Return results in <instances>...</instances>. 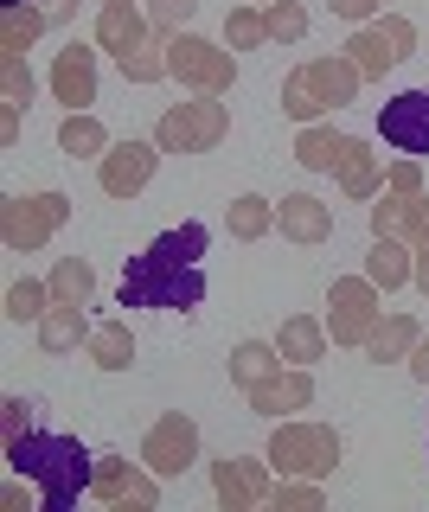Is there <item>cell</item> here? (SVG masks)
Segmentation results:
<instances>
[{"label": "cell", "mask_w": 429, "mask_h": 512, "mask_svg": "<svg viewBox=\"0 0 429 512\" xmlns=\"http://www.w3.org/2000/svg\"><path fill=\"white\" fill-rule=\"evenodd\" d=\"M205 244H212V231L193 224V218L161 231L141 256H129V269H122V282H116V301L122 308H154V314L199 308L205 301V269H199Z\"/></svg>", "instance_id": "1"}, {"label": "cell", "mask_w": 429, "mask_h": 512, "mask_svg": "<svg viewBox=\"0 0 429 512\" xmlns=\"http://www.w3.org/2000/svg\"><path fill=\"white\" fill-rule=\"evenodd\" d=\"M7 468L39 480V506L45 512H71L77 493H90V474H97V455H90L77 436H52V429H26V436L7 442Z\"/></svg>", "instance_id": "2"}, {"label": "cell", "mask_w": 429, "mask_h": 512, "mask_svg": "<svg viewBox=\"0 0 429 512\" xmlns=\"http://www.w3.org/2000/svg\"><path fill=\"white\" fill-rule=\"evenodd\" d=\"M353 90H359V64L353 58H314V64H301V71L282 77V109H289L295 122H314L321 109L353 103Z\"/></svg>", "instance_id": "3"}, {"label": "cell", "mask_w": 429, "mask_h": 512, "mask_svg": "<svg viewBox=\"0 0 429 512\" xmlns=\"http://www.w3.org/2000/svg\"><path fill=\"white\" fill-rule=\"evenodd\" d=\"M269 468H282L289 480H321L340 468V429L327 423H276L269 436Z\"/></svg>", "instance_id": "4"}, {"label": "cell", "mask_w": 429, "mask_h": 512, "mask_svg": "<svg viewBox=\"0 0 429 512\" xmlns=\"http://www.w3.org/2000/svg\"><path fill=\"white\" fill-rule=\"evenodd\" d=\"M97 45L116 52V64H122L129 84H161V77H167V58L148 52V20H141L135 7H103L97 13Z\"/></svg>", "instance_id": "5"}, {"label": "cell", "mask_w": 429, "mask_h": 512, "mask_svg": "<svg viewBox=\"0 0 429 512\" xmlns=\"http://www.w3.org/2000/svg\"><path fill=\"white\" fill-rule=\"evenodd\" d=\"M225 103L218 96H199V103H180V109H167L161 128H154V141H161L167 154H212L218 141H225Z\"/></svg>", "instance_id": "6"}, {"label": "cell", "mask_w": 429, "mask_h": 512, "mask_svg": "<svg viewBox=\"0 0 429 512\" xmlns=\"http://www.w3.org/2000/svg\"><path fill=\"white\" fill-rule=\"evenodd\" d=\"M167 77L193 84L199 96H225V90L237 84V58L218 52L212 39H193V32H180V39H167Z\"/></svg>", "instance_id": "7"}, {"label": "cell", "mask_w": 429, "mask_h": 512, "mask_svg": "<svg viewBox=\"0 0 429 512\" xmlns=\"http://www.w3.org/2000/svg\"><path fill=\"white\" fill-rule=\"evenodd\" d=\"M327 333H333V346H365L372 340V327H378V282L372 276H346V282H333L327 288Z\"/></svg>", "instance_id": "8"}, {"label": "cell", "mask_w": 429, "mask_h": 512, "mask_svg": "<svg viewBox=\"0 0 429 512\" xmlns=\"http://www.w3.org/2000/svg\"><path fill=\"white\" fill-rule=\"evenodd\" d=\"M71 218V199L65 192H33V199H7V218H0V237L7 250H39L58 224Z\"/></svg>", "instance_id": "9"}, {"label": "cell", "mask_w": 429, "mask_h": 512, "mask_svg": "<svg viewBox=\"0 0 429 512\" xmlns=\"http://www.w3.org/2000/svg\"><path fill=\"white\" fill-rule=\"evenodd\" d=\"M410 45H417V26L391 13V20H365V26L353 32V45H346V52H353L359 77H385L397 58H410Z\"/></svg>", "instance_id": "10"}, {"label": "cell", "mask_w": 429, "mask_h": 512, "mask_svg": "<svg viewBox=\"0 0 429 512\" xmlns=\"http://www.w3.org/2000/svg\"><path fill=\"white\" fill-rule=\"evenodd\" d=\"M141 461H148L161 480H167V474H186V468L199 461V423H193L186 410H167L161 423L148 429V442H141Z\"/></svg>", "instance_id": "11"}, {"label": "cell", "mask_w": 429, "mask_h": 512, "mask_svg": "<svg viewBox=\"0 0 429 512\" xmlns=\"http://www.w3.org/2000/svg\"><path fill=\"white\" fill-rule=\"evenodd\" d=\"M90 493L103 506H161V474H141L135 461L122 455H97V474H90Z\"/></svg>", "instance_id": "12"}, {"label": "cell", "mask_w": 429, "mask_h": 512, "mask_svg": "<svg viewBox=\"0 0 429 512\" xmlns=\"http://www.w3.org/2000/svg\"><path fill=\"white\" fill-rule=\"evenodd\" d=\"M378 135H385V148L423 160V154H429V90L391 96V103L378 109Z\"/></svg>", "instance_id": "13"}, {"label": "cell", "mask_w": 429, "mask_h": 512, "mask_svg": "<svg viewBox=\"0 0 429 512\" xmlns=\"http://www.w3.org/2000/svg\"><path fill=\"white\" fill-rule=\"evenodd\" d=\"M161 141H116V148L103 154V167H97V180L109 199H135L141 186L154 180V167H161Z\"/></svg>", "instance_id": "14"}, {"label": "cell", "mask_w": 429, "mask_h": 512, "mask_svg": "<svg viewBox=\"0 0 429 512\" xmlns=\"http://www.w3.org/2000/svg\"><path fill=\"white\" fill-rule=\"evenodd\" d=\"M212 493H218V506H231V512H250V506H269V500H276L269 468H263V461H244V455L212 461Z\"/></svg>", "instance_id": "15"}, {"label": "cell", "mask_w": 429, "mask_h": 512, "mask_svg": "<svg viewBox=\"0 0 429 512\" xmlns=\"http://www.w3.org/2000/svg\"><path fill=\"white\" fill-rule=\"evenodd\" d=\"M250 410H257V416H289V410H308L314 404V378H308V365H295V372H282V365H276V372H269L263 384H250Z\"/></svg>", "instance_id": "16"}, {"label": "cell", "mask_w": 429, "mask_h": 512, "mask_svg": "<svg viewBox=\"0 0 429 512\" xmlns=\"http://www.w3.org/2000/svg\"><path fill=\"white\" fill-rule=\"evenodd\" d=\"M52 90H58V103H71V109H90V103H97V52L71 39L65 52L52 58Z\"/></svg>", "instance_id": "17"}, {"label": "cell", "mask_w": 429, "mask_h": 512, "mask_svg": "<svg viewBox=\"0 0 429 512\" xmlns=\"http://www.w3.org/2000/svg\"><path fill=\"white\" fill-rule=\"evenodd\" d=\"M276 224H282V237H295V244H327L333 237V205L308 199V192H289V199L276 205Z\"/></svg>", "instance_id": "18"}, {"label": "cell", "mask_w": 429, "mask_h": 512, "mask_svg": "<svg viewBox=\"0 0 429 512\" xmlns=\"http://www.w3.org/2000/svg\"><path fill=\"white\" fill-rule=\"evenodd\" d=\"M58 148H65L71 160H103L116 141H109V128L90 116V109H71V116L58 122Z\"/></svg>", "instance_id": "19"}, {"label": "cell", "mask_w": 429, "mask_h": 512, "mask_svg": "<svg viewBox=\"0 0 429 512\" xmlns=\"http://www.w3.org/2000/svg\"><path fill=\"white\" fill-rule=\"evenodd\" d=\"M417 340H423L417 320H410V314H391V320H378V327H372V340H365V359H372V365L410 359V352H417Z\"/></svg>", "instance_id": "20"}, {"label": "cell", "mask_w": 429, "mask_h": 512, "mask_svg": "<svg viewBox=\"0 0 429 512\" xmlns=\"http://www.w3.org/2000/svg\"><path fill=\"white\" fill-rule=\"evenodd\" d=\"M84 352H90L97 372H129V365H135V333L122 327V320H103V327H90Z\"/></svg>", "instance_id": "21"}, {"label": "cell", "mask_w": 429, "mask_h": 512, "mask_svg": "<svg viewBox=\"0 0 429 512\" xmlns=\"http://www.w3.org/2000/svg\"><path fill=\"white\" fill-rule=\"evenodd\" d=\"M410 269H417V250H410L404 237H378L372 256H365V276H372L378 288H404Z\"/></svg>", "instance_id": "22"}, {"label": "cell", "mask_w": 429, "mask_h": 512, "mask_svg": "<svg viewBox=\"0 0 429 512\" xmlns=\"http://www.w3.org/2000/svg\"><path fill=\"white\" fill-rule=\"evenodd\" d=\"M90 340V320H84V308H65V301H52V308H45V320H39V346L52 352H71V346H84Z\"/></svg>", "instance_id": "23"}, {"label": "cell", "mask_w": 429, "mask_h": 512, "mask_svg": "<svg viewBox=\"0 0 429 512\" xmlns=\"http://www.w3.org/2000/svg\"><path fill=\"white\" fill-rule=\"evenodd\" d=\"M225 231L237 237V244H257V237L276 231V205L257 199V192H244V199H231V205H225Z\"/></svg>", "instance_id": "24"}, {"label": "cell", "mask_w": 429, "mask_h": 512, "mask_svg": "<svg viewBox=\"0 0 429 512\" xmlns=\"http://www.w3.org/2000/svg\"><path fill=\"white\" fill-rule=\"evenodd\" d=\"M276 352L289 365H314L327 352V327L321 320H308V314H295V320H282V333H276Z\"/></svg>", "instance_id": "25"}, {"label": "cell", "mask_w": 429, "mask_h": 512, "mask_svg": "<svg viewBox=\"0 0 429 512\" xmlns=\"http://www.w3.org/2000/svg\"><path fill=\"white\" fill-rule=\"evenodd\" d=\"M282 365V352L276 340H244V346H231V384L237 391H250V384H263L269 372Z\"/></svg>", "instance_id": "26"}, {"label": "cell", "mask_w": 429, "mask_h": 512, "mask_svg": "<svg viewBox=\"0 0 429 512\" xmlns=\"http://www.w3.org/2000/svg\"><path fill=\"white\" fill-rule=\"evenodd\" d=\"M90 295H97V269H90L84 256H65V263L52 269V301H65V308H90Z\"/></svg>", "instance_id": "27"}, {"label": "cell", "mask_w": 429, "mask_h": 512, "mask_svg": "<svg viewBox=\"0 0 429 512\" xmlns=\"http://www.w3.org/2000/svg\"><path fill=\"white\" fill-rule=\"evenodd\" d=\"M333 167H340L346 199H365V192L378 186V160H372V148H365V141H353V135H346V148H340V160H333Z\"/></svg>", "instance_id": "28"}, {"label": "cell", "mask_w": 429, "mask_h": 512, "mask_svg": "<svg viewBox=\"0 0 429 512\" xmlns=\"http://www.w3.org/2000/svg\"><path fill=\"white\" fill-rule=\"evenodd\" d=\"M39 26H52L39 7H7L0 13V58H26V45L39 39Z\"/></svg>", "instance_id": "29"}, {"label": "cell", "mask_w": 429, "mask_h": 512, "mask_svg": "<svg viewBox=\"0 0 429 512\" xmlns=\"http://www.w3.org/2000/svg\"><path fill=\"white\" fill-rule=\"evenodd\" d=\"M340 148H346V135H333V128H301V135H295V160L308 173H333Z\"/></svg>", "instance_id": "30"}, {"label": "cell", "mask_w": 429, "mask_h": 512, "mask_svg": "<svg viewBox=\"0 0 429 512\" xmlns=\"http://www.w3.org/2000/svg\"><path fill=\"white\" fill-rule=\"evenodd\" d=\"M45 308H52V282L26 276V282L7 288V320H20V327H26V320H45Z\"/></svg>", "instance_id": "31"}, {"label": "cell", "mask_w": 429, "mask_h": 512, "mask_svg": "<svg viewBox=\"0 0 429 512\" xmlns=\"http://www.w3.org/2000/svg\"><path fill=\"white\" fill-rule=\"evenodd\" d=\"M199 13V0H148V26L161 32V39H180V26Z\"/></svg>", "instance_id": "32"}, {"label": "cell", "mask_w": 429, "mask_h": 512, "mask_svg": "<svg viewBox=\"0 0 429 512\" xmlns=\"http://www.w3.org/2000/svg\"><path fill=\"white\" fill-rule=\"evenodd\" d=\"M225 32H231V52H257V45L269 39V20H263V13H250V7H237L231 20H225Z\"/></svg>", "instance_id": "33"}, {"label": "cell", "mask_w": 429, "mask_h": 512, "mask_svg": "<svg viewBox=\"0 0 429 512\" xmlns=\"http://www.w3.org/2000/svg\"><path fill=\"white\" fill-rule=\"evenodd\" d=\"M263 20H269V39H282V45H295L301 32H308V13H301L295 0H269Z\"/></svg>", "instance_id": "34"}, {"label": "cell", "mask_w": 429, "mask_h": 512, "mask_svg": "<svg viewBox=\"0 0 429 512\" xmlns=\"http://www.w3.org/2000/svg\"><path fill=\"white\" fill-rule=\"evenodd\" d=\"M269 506H282V512H321V487L314 480H289V487H276V500Z\"/></svg>", "instance_id": "35"}, {"label": "cell", "mask_w": 429, "mask_h": 512, "mask_svg": "<svg viewBox=\"0 0 429 512\" xmlns=\"http://www.w3.org/2000/svg\"><path fill=\"white\" fill-rule=\"evenodd\" d=\"M7 64V109H26L33 103V71H26V58H0Z\"/></svg>", "instance_id": "36"}, {"label": "cell", "mask_w": 429, "mask_h": 512, "mask_svg": "<svg viewBox=\"0 0 429 512\" xmlns=\"http://www.w3.org/2000/svg\"><path fill=\"white\" fill-rule=\"evenodd\" d=\"M327 7L340 13V20H353V26H365V20H372V7H378V0H327Z\"/></svg>", "instance_id": "37"}, {"label": "cell", "mask_w": 429, "mask_h": 512, "mask_svg": "<svg viewBox=\"0 0 429 512\" xmlns=\"http://www.w3.org/2000/svg\"><path fill=\"white\" fill-rule=\"evenodd\" d=\"M0 410H7V442L33 429V423H26V404H20V397H7V404H0Z\"/></svg>", "instance_id": "38"}, {"label": "cell", "mask_w": 429, "mask_h": 512, "mask_svg": "<svg viewBox=\"0 0 429 512\" xmlns=\"http://www.w3.org/2000/svg\"><path fill=\"white\" fill-rule=\"evenodd\" d=\"M39 13H45V20H52V26H65L71 13H77V0H39Z\"/></svg>", "instance_id": "39"}, {"label": "cell", "mask_w": 429, "mask_h": 512, "mask_svg": "<svg viewBox=\"0 0 429 512\" xmlns=\"http://www.w3.org/2000/svg\"><path fill=\"white\" fill-rule=\"evenodd\" d=\"M410 378H417V384H429V333L417 340V352H410Z\"/></svg>", "instance_id": "40"}, {"label": "cell", "mask_w": 429, "mask_h": 512, "mask_svg": "<svg viewBox=\"0 0 429 512\" xmlns=\"http://www.w3.org/2000/svg\"><path fill=\"white\" fill-rule=\"evenodd\" d=\"M410 282H417L423 295H429V250H417V269H410Z\"/></svg>", "instance_id": "41"}, {"label": "cell", "mask_w": 429, "mask_h": 512, "mask_svg": "<svg viewBox=\"0 0 429 512\" xmlns=\"http://www.w3.org/2000/svg\"><path fill=\"white\" fill-rule=\"evenodd\" d=\"M0 7H26V0H0Z\"/></svg>", "instance_id": "42"}, {"label": "cell", "mask_w": 429, "mask_h": 512, "mask_svg": "<svg viewBox=\"0 0 429 512\" xmlns=\"http://www.w3.org/2000/svg\"><path fill=\"white\" fill-rule=\"evenodd\" d=\"M103 7H129V0H103Z\"/></svg>", "instance_id": "43"}, {"label": "cell", "mask_w": 429, "mask_h": 512, "mask_svg": "<svg viewBox=\"0 0 429 512\" xmlns=\"http://www.w3.org/2000/svg\"><path fill=\"white\" fill-rule=\"evenodd\" d=\"M263 7H269V0H263Z\"/></svg>", "instance_id": "44"}]
</instances>
